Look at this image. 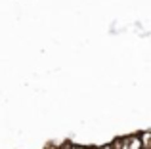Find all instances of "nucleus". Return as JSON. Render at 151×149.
I'll return each mask as SVG.
<instances>
[{
    "instance_id": "nucleus-1",
    "label": "nucleus",
    "mask_w": 151,
    "mask_h": 149,
    "mask_svg": "<svg viewBox=\"0 0 151 149\" xmlns=\"http://www.w3.org/2000/svg\"><path fill=\"white\" fill-rule=\"evenodd\" d=\"M126 143H128V149H144V143H142L140 134H130V136H126Z\"/></svg>"
},
{
    "instance_id": "nucleus-2",
    "label": "nucleus",
    "mask_w": 151,
    "mask_h": 149,
    "mask_svg": "<svg viewBox=\"0 0 151 149\" xmlns=\"http://www.w3.org/2000/svg\"><path fill=\"white\" fill-rule=\"evenodd\" d=\"M142 143H144V149H151V130H144L140 132Z\"/></svg>"
},
{
    "instance_id": "nucleus-3",
    "label": "nucleus",
    "mask_w": 151,
    "mask_h": 149,
    "mask_svg": "<svg viewBox=\"0 0 151 149\" xmlns=\"http://www.w3.org/2000/svg\"><path fill=\"white\" fill-rule=\"evenodd\" d=\"M111 145H113V149H121L122 145H126V138H115Z\"/></svg>"
},
{
    "instance_id": "nucleus-4",
    "label": "nucleus",
    "mask_w": 151,
    "mask_h": 149,
    "mask_svg": "<svg viewBox=\"0 0 151 149\" xmlns=\"http://www.w3.org/2000/svg\"><path fill=\"white\" fill-rule=\"evenodd\" d=\"M71 149H86L84 145H78V143H71Z\"/></svg>"
},
{
    "instance_id": "nucleus-5",
    "label": "nucleus",
    "mask_w": 151,
    "mask_h": 149,
    "mask_svg": "<svg viewBox=\"0 0 151 149\" xmlns=\"http://www.w3.org/2000/svg\"><path fill=\"white\" fill-rule=\"evenodd\" d=\"M96 149H113V145H111V143H105V145H100V147H96Z\"/></svg>"
},
{
    "instance_id": "nucleus-6",
    "label": "nucleus",
    "mask_w": 151,
    "mask_h": 149,
    "mask_svg": "<svg viewBox=\"0 0 151 149\" xmlns=\"http://www.w3.org/2000/svg\"><path fill=\"white\" fill-rule=\"evenodd\" d=\"M50 149H59V147H50Z\"/></svg>"
}]
</instances>
